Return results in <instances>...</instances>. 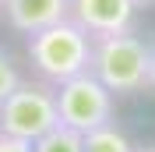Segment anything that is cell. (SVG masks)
<instances>
[{"instance_id": "6da1fadb", "label": "cell", "mask_w": 155, "mask_h": 152, "mask_svg": "<svg viewBox=\"0 0 155 152\" xmlns=\"http://www.w3.org/2000/svg\"><path fill=\"white\" fill-rule=\"evenodd\" d=\"M28 60L42 81L60 85V81L88 71V64H92V36L74 18H64L57 25L28 36Z\"/></svg>"}, {"instance_id": "7a4b0ae2", "label": "cell", "mask_w": 155, "mask_h": 152, "mask_svg": "<svg viewBox=\"0 0 155 152\" xmlns=\"http://www.w3.org/2000/svg\"><path fill=\"white\" fill-rule=\"evenodd\" d=\"M148 64H152V46L145 39H137L134 32H116V36L92 39L88 71L113 95H130V92L148 88Z\"/></svg>"}, {"instance_id": "3957f363", "label": "cell", "mask_w": 155, "mask_h": 152, "mask_svg": "<svg viewBox=\"0 0 155 152\" xmlns=\"http://www.w3.org/2000/svg\"><path fill=\"white\" fill-rule=\"evenodd\" d=\"M60 124L57 92L46 81H21L14 92L0 103V134L35 142L49 127Z\"/></svg>"}, {"instance_id": "277c9868", "label": "cell", "mask_w": 155, "mask_h": 152, "mask_svg": "<svg viewBox=\"0 0 155 152\" xmlns=\"http://www.w3.org/2000/svg\"><path fill=\"white\" fill-rule=\"evenodd\" d=\"M53 92H57L60 124H67V127H74L81 134H88V131H95V127L113 120V92L92 71L53 85Z\"/></svg>"}, {"instance_id": "5b68a950", "label": "cell", "mask_w": 155, "mask_h": 152, "mask_svg": "<svg viewBox=\"0 0 155 152\" xmlns=\"http://www.w3.org/2000/svg\"><path fill=\"white\" fill-rule=\"evenodd\" d=\"M137 0H71V18L88 36H116L130 32Z\"/></svg>"}, {"instance_id": "8992f818", "label": "cell", "mask_w": 155, "mask_h": 152, "mask_svg": "<svg viewBox=\"0 0 155 152\" xmlns=\"http://www.w3.org/2000/svg\"><path fill=\"white\" fill-rule=\"evenodd\" d=\"M0 7L7 14V25L21 36L42 32L57 21L71 18V0H4Z\"/></svg>"}, {"instance_id": "52a82bcc", "label": "cell", "mask_w": 155, "mask_h": 152, "mask_svg": "<svg viewBox=\"0 0 155 152\" xmlns=\"http://www.w3.org/2000/svg\"><path fill=\"white\" fill-rule=\"evenodd\" d=\"M32 152H85V134L67 127V124H57L42 138L32 142Z\"/></svg>"}, {"instance_id": "ba28073f", "label": "cell", "mask_w": 155, "mask_h": 152, "mask_svg": "<svg viewBox=\"0 0 155 152\" xmlns=\"http://www.w3.org/2000/svg\"><path fill=\"white\" fill-rule=\"evenodd\" d=\"M85 152H137V149L130 145V138L109 120V124H102V127H95V131L85 134Z\"/></svg>"}, {"instance_id": "9c48e42d", "label": "cell", "mask_w": 155, "mask_h": 152, "mask_svg": "<svg viewBox=\"0 0 155 152\" xmlns=\"http://www.w3.org/2000/svg\"><path fill=\"white\" fill-rule=\"evenodd\" d=\"M21 85V74H18V67H14V60H11V53L4 46H0V103L7 99L14 88Z\"/></svg>"}, {"instance_id": "30bf717a", "label": "cell", "mask_w": 155, "mask_h": 152, "mask_svg": "<svg viewBox=\"0 0 155 152\" xmlns=\"http://www.w3.org/2000/svg\"><path fill=\"white\" fill-rule=\"evenodd\" d=\"M0 152H32V142H25V138H11V134H0Z\"/></svg>"}, {"instance_id": "8fae6325", "label": "cell", "mask_w": 155, "mask_h": 152, "mask_svg": "<svg viewBox=\"0 0 155 152\" xmlns=\"http://www.w3.org/2000/svg\"><path fill=\"white\" fill-rule=\"evenodd\" d=\"M148 88H155V46H152V64H148Z\"/></svg>"}, {"instance_id": "7c38bea8", "label": "cell", "mask_w": 155, "mask_h": 152, "mask_svg": "<svg viewBox=\"0 0 155 152\" xmlns=\"http://www.w3.org/2000/svg\"><path fill=\"white\" fill-rule=\"evenodd\" d=\"M141 4H145V7H148V4H155V0H137V7H141Z\"/></svg>"}, {"instance_id": "4fadbf2b", "label": "cell", "mask_w": 155, "mask_h": 152, "mask_svg": "<svg viewBox=\"0 0 155 152\" xmlns=\"http://www.w3.org/2000/svg\"><path fill=\"white\" fill-rule=\"evenodd\" d=\"M137 152H155V145H152V149H137Z\"/></svg>"}, {"instance_id": "5bb4252c", "label": "cell", "mask_w": 155, "mask_h": 152, "mask_svg": "<svg viewBox=\"0 0 155 152\" xmlns=\"http://www.w3.org/2000/svg\"><path fill=\"white\" fill-rule=\"evenodd\" d=\"M0 4H4V0H0Z\"/></svg>"}]
</instances>
